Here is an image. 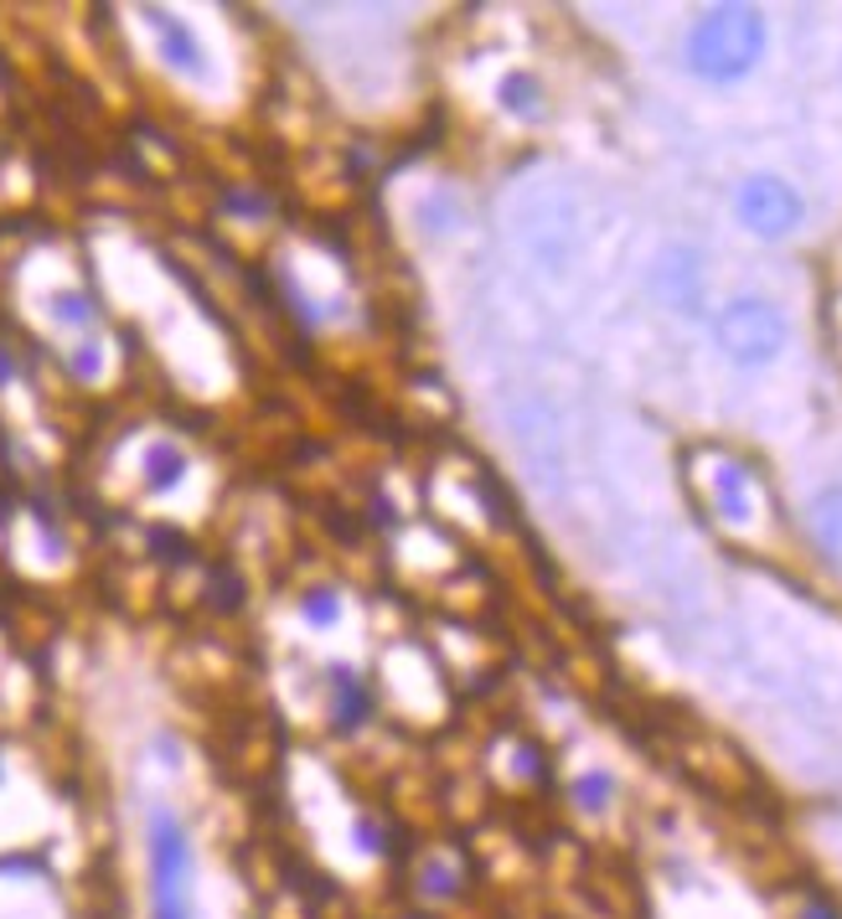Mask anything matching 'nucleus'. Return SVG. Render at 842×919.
<instances>
[{
    "instance_id": "1",
    "label": "nucleus",
    "mask_w": 842,
    "mask_h": 919,
    "mask_svg": "<svg viewBox=\"0 0 842 919\" xmlns=\"http://www.w3.org/2000/svg\"><path fill=\"white\" fill-rule=\"evenodd\" d=\"M765 47V21L750 6H719L688 31V68L708 83H734Z\"/></svg>"
},
{
    "instance_id": "2",
    "label": "nucleus",
    "mask_w": 842,
    "mask_h": 919,
    "mask_svg": "<svg viewBox=\"0 0 842 919\" xmlns=\"http://www.w3.org/2000/svg\"><path fill=\"white\" fill-rule=\"evenodd\" d=\"M151 919H192V852L166 811L151 821Z\"/></svg>"
},
{
    "instance_id": "3",
    "label": "nucleus",
    "mask_w": 842,
    "mask_h": 919,
    "mask_svg": "<svg viewBox=\"0 0 842 919\" xmlns=\"http://www.w3.org/2000/svg\"><path fill=\"white\" fill-rule=\"evenodd\" d=\"M785 341V316L765 300H734L719 316V347L744 367L770 363Z\"/></svg>"
},
{
    "instance_id": "4",
    "label": "nucleus",
    "mask_w": 842,
    "mask_h": 919,
    "mask_svg": "<svg viewBox=\"0 0 842 919\" xmlns=\"http://www.w3.org/2000/svg\"><path fill=\"white\" fill-rule=\"evenodd\" d=\"M739 217H744V227H754V233L781 238V233H791V227L801 223V196L785 182H775V176H754V182L739 192Z\"/></svg>"
},
{
    "instance_id": "5",
    "label": "nucleus",
    "mask_w": 842,
    "mask_h": 919,
    "mask_svg": "<svg viewBox=\"0 0 842 919\" xmlns=\"http://www.w3.org/2000/svg\"><path fill=\"white\" fill-rule=\"evenodd\" d=\"M816 532H822V543L832 553H842V491H828L816 501Z\"/></svg>"
},
{
    "instance_id": "6",
    "label": "nucleus",
    "mask_w": 842,
    "mask_h": 919,
    "mask_svg": "<svg viewBox=\"0 0 842 919\" xmlns=\"http://www.w3.org/2000/svg\"><path fill=\"white\" fill-rule=\"evenodd\" d=\"M501 99H507L511 114H532V109H538V83L527 73H511L507 83H501Z\"/></svg>"
},
{
    "instance_id": "7",
    "label": "nucleus",
    "mask_w": 842,
    "mask_h": 919,
    "mask_svg": "<svg viewBox=\"0 0 842 919\" xmlns=\"http://www.w3.org/2000/svg\"><path fill=\"white\" fill-rule=\"evenodd\" d=\"M719 501L729 517H744V476H739V470H729L719 481Z\"/></svg>"
},
{
    "instance_id": "8",
    "label": "nucleus",
    "mask_w": 842,
    "mask_h": 919,
    "mask_svg": "<svg viewBox=\"0 0 842 919\" xmlns=\"http://www.w3.org/2000/svg\"><path fill=\"white\" fill-rule=\"evenodd\" d=\"M605 790H610V785H605V775H585V780H579V800H585L589 811L600 806V796H605Z\"/></svg>"
}]
</instances>
